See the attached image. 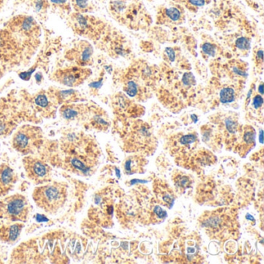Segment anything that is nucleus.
I'll use <instances>...</instances> for the list:
<instances>
[{"label": "nucleus", "instance_id": "11", "mask_svg": "<svg viewBox=\"0 0 264 264\" xmlns=\"http://www.w3.org/2000/svg\"><path fill=\"white\" fill-rule=\"evenodd\" d=\"M16 175L14 171L8 165L0 167V196L6 194L16 182Z\"/></svg>", "mask_w": 264, "mask_h": 264}, {"label": "nucleus", "instance_id": "16", "mask_svg": "<svg viewBox=\"0 0 264 264\" xmlns=\"http://www.w3.org/2000/svg\"><path fill=\"white\" fill-rule=\"evenodd\" d=\"M126 92L131 97H133L137 94L138 92V85L135 81H129L127 84V86L125 88Z\"/></svg>", "mask_w": 264, "mask_h": 264}, {"label": "nucleus", "instance_id": "17", "mask_svg": "<svg viewBox=\"0 0 264 264\" xmlns=\"http://www.w3.org/2000/svg\"><path fill=\"white\" fill-rule=\"evenodd\" d=\"M236 46L241 51H247L250 47V41L246 37H240L236 40Z\"/></svg>", "mask_w": 264, "mask_h": 264}, {"label": "nucleus", "instance_id": "19", "mask_svg": "<svg viewBox=\"0 0 264 264\" xmlns=\"http://www.w3.org/2000/svg\"><path fill=\"white\" fill-rule=\"evenodd\" d=\"M196 141V136L194 135H186V136H182L180 139V142L182 144H190V143H194Z\"/></svg>", "mask_w": 264, "mask_h": 264}, {"label": "nucleus", "instance_id": "18", "mask_svg": "<svg viewBox=\"0 0 264 264\" xmlns=\"http://www.w3.org/2000/svg\"><path fill=\"white\" fill-rule=\"evenodd\" d=\"M202 52L208 55L209 57H214L215 55V47L213 44H209V43H206L204 44L201 47Z\"/></svg>", "mask_w": 264, "mask_h": 264}, {"label": "nucleus", "instance_id": "15", "mask_svg": "<svg viewBox=\"0 0 264 264\" xmlns=\"http://www.w3.org/2000/svg\"><path fill=\"white\" fill-rule=\"evenodd\" d=\"M36 106H38L41 109H47L51 106V102L48 96L44 93H40L34 99Z\"/></svg>", "mask_w": 264, "mask_h": 264}, {"label": "nucleus", "instance_id": "9", "mask_svg": "<svg viewBox=\"0 0 264 264\" xmlns=\"http://www.w3.org/2000/svg\"><path fill=\"white\" fill-rule=\"evenodd\" d=\"M69 54L72 57L70 59H74L76 63L78 64V66L84 67L89 65L93 55V48L92 45L86 41H81Z\"/></svg>", "mask_w": 264, "mask_h": 264}, {"label": "nucleus", "instance_id": "7", "mask_svg": "<svg viewBox=\"0 0 264 264\" xmlns=\"http://www.w3.org/2000/svg\"><path fill=\"white\" fill-rule=\"evenodd\" d=\"M19 43L15 34L8 29L0 30V60L9 61L16 58Z\"/></svg>", "mask_w": 264, "mask_h": 264}, {"label": "nucleus", "instance_id": "2", "mask_svg": "<svg viewBox=\"0 0 264 264\" xmlns=\"http://www.w3.org/2000/svg\"><path fill=\"white\" fill-rule=\"evenodd\" d=\"M30 204L25 196L12 195L0 199V222H26L28 219Z\"/></svg>", "mask_w": 264, "mask_h": 264}, {"label": "nucleus", "instance_id": "6", "mask_svg": "<svg viewBox=\"0 0 264 264\" xmlns=\"http://www.w3.org/2000/svg\"><path fill=\"white\" fill-rule=\"evenodd\" d=\"M8 30L20 37L34 38L39 34V26L31 16H18L9 22Z\"/></svg>", "mask_w": 264, "mask_h": 264}, {"label": "nucleus", "instance_id": "30", "mask_svg": "<svg viewBox=\"0 0 264 264\" xmlns=\"http://www.w3.org/2000/svg\"><path fill=\"white\" fill-rule=\"evenodd\" d=\"M116 171H117V176H118V178H120V170L119 169H116Z\"/></svg>", "mask_w": 264, "mask_h": 264}, {"label": "nucleus", "instance_id": "1", "mask_svg": "<svg viewBox=\"0 0 264 264\" xmlns=\"http://www.w3.org/2000/svg\"><path fill=\"white\" fill-rule=\"evenodd\" d=\"M67 198V185L61 182L37 187L33 193V199L37 207L51 214L59 211L66 204Z\"/></svg>", "mask_w": 264, "mask_h": 264}, {"label": "nucleus", "instance_id": "20", "mask_svg": "<svg viewBox=\"0 0 264 264\" xmlns=\"http://www.w3.org/2000/svg\"><path fill=\"white\" fill-rule=\"evenodd\" d=\"M225 125H226V129L229 132H235L236 130V124L233 120L228 119V120H225Z\"/></svg>", "mask_w": 264, "mask_h": 264}, {"label": "nucleus", "instance_id": "5", "mask_svg": "<svg viewBox=\"0 0 264 264\" xmlns=\"http://www.w3.org/2000/svg\"><path fill=\"white\" fill-rule=\"evenodd\" d=\"M92 74L90 69L72 67L57 70L53 77L55 81L67 87H76L82 84Z\"/></svg>", "mask_w": 264, "mask_h": 264}, {"label": "nucleus", "instance_id": "24", "mask_svg": "<svg viewBox=\"0 0 264 264\" xmlns=\"http://www.w3.org/2000/svg\"><path fill=\"white\" fill-rule=\"evenodd\" d=\"M257 65L263 66V50L260 49L257 51V55H256Z\"/></svg>", "mask_w": 264, "mask_h": 264}, {"label": "nucleus", "instance_id": "10", "mask_svg": "<svg viewBox=\"0 0 264 264\" xmlns=\"http://www.w3.org/2000/svg\"><path fill=\"white\" fill-rule=\"evenodd\" d=\"M23 226V224L20 222L2 224L0 226V241L9 244L16 243L20 237Z\"/></svg>", "mask_w": 264, "mask_h": 264}, {"label": "nucleus", "instance_id": "3", "mask_svg": "<svg viewBox=\"0 0 264 264\" xmlns=\"http://www.w3.org/2000/svg\"><path fill=\"white\" fill-rule=\"evenodd\" d=\"M42 143V131L39 127L24 125L13 134L12 144L15 150L27 155Z\"/></svg>", "mask_w": 264, "mask_h": 264}, {"label": "nucleus", "instance_id": "12", "mask_svg": "<svg viewBox=\"0 0 264 264\" xmlns=\"http://www.w3.org/2000/svg\"><path fill=\"white\" fill-rule=\"evenodd\" d=\"M162 17L166 22L177 23L182 20V12L177 7H170L164 9Z\"/></svg>", "mask_w": 264, "mask_h": 264}, {"label": "nucleus", "instance_id": "13", "mask_svg": "<svg viewBox=\"0 0 264 264\" xmlns=\"http://www.w3.org/2000/svg\"><path fill=\"white\" fill-rule=\"evenodd\" d=\"M81 107L75 105H66L62 106L61 113L66 120H73L78 118L81 113Z\"/></svg>", "mask_w": 264, "mask_h": 264}, {"label": "nucleus", "instance_id": "4", "mask_svg": "<svg viewBox=\"0 0 264 264\" xmlns=\"http://www.w3.org/2000/svg\"><path fill=\"white\" fill-rule=\"evenodd\" d=\"M27 178L37 185L48 183L51 181V168L40 159L27 156L23 160Z\"/></svg>", "mask_w": 264, "mask_h": 264}, {"label": "nucleus", "instance_id": "22", "mask_svg": "<svg viewBox=\"0 0 264 264\" xmlns=\"http://www.w3.org/2000/svg\"><path fill=\"white\" fill-rule=\"evenodd\" d=\"M187 2L194 7H200L205 4V0H187Z\"/></svg>", "mask_w": 264, "mask_h": 264}, {"label": "nucleus", "instance_id": "26", "mask_svg": "<svg viewBox=\"0 0 264 264\" xmlns=\"http://www.w3.org/2000/svg\"><path fill=\"white\" fill-rule=\"evenodd\" d=\"M166 51H167V55H168V56H169L170 60L171 61H174V59H175V53H174V51H172V50L171 49V48H167V50H166Z\"/></svg>", "mask_w": 264, "mask_h": 264}, {"label": "nucleus", "instance_id": "28", "mask_svg": "<svg viewBox=\"0 0 264 264\" xmlns=\"http://www.w3.org/2000/svg\"><path fill=\"white\" fill-rule=\"evenodd\" d=\"M6 0H0V9H2Z\"/></svg>", "mask_w": 264, "mask_h": 264}, {"label": "nucleus", "instance_id": "21", "mask_svg": "<svg viewBox=\"0 0 264 264\" xmlns=\"http://www.w3.org/2000/svg\"><path fill=\"white\" fill-rule=\"evenodd\" d=\"M74 2L79 10H85L88 7V0H74Z\"/></svg>", "mask_w": 264, "mask_h": 264}, {"label": "nucleus", "instance_id": "31", "mask_svg": "<svg viewBox=\"0 0 264 264\" xmlns=\"http://www.w3.org/2000/svg\"><path fill=\"white\" fill-rule=\"evenodd\" d=\"M2 77V73H1V71H0V78Z\"/></svg>", "mask_w": 264, "mask_h": 264}, {"label": "nucleus", "instance_id": "29", "mask_svg": "<svg viewBox=\"0 0 264 264\" xmlns=\"http://www.w3.org/2000/svg\"><path fill=\"white\" fill-rule=\"evenodd\" d=\"M259 90L261 94L264 93V91H263V83H261V85H260Z\"/></svg>", "mask_w": 264, "mask_h": 264}, {"label": "nucleus", "instance_id": "23", "mask_svg": "<svg viewBox=\"0 0 264 264\" xmlns=\"http://www.w3.org/2000/svg\"><path fill=\"white\" fill-rule=\"evenodd\" d=\"M263 103H264V99H263V98L261 97V95H256L254 99V102H253L254 108H256V109H259V108H261V106H263Z\"/></svg>", "mask_w": 264, "mask_h": 264}, {"label": "nucleus", "instance_id": "8", "mask_svg": "<svg viewBox=\"0 0 264 264\" xmlns=\"http://www.w3.org/2000/svg\"><path fill=\"white\" fill-rule=\"evenodd\" d=\"M16 122L11 109L5 102L0 101V136H7L16 128Z\"/></svg>", "mask_w": 264, "mask_h": 264}, {"label": "nucleus", "instance_id": "25", "mask_svg": "<svg viewBox=\"0 0 264 264\" xmlns=\"http://www.w3.org/2000/svg\"><path fill=\"white\" fill-rule=\"evenodd\" d=\"M154 211H155V213L157 214L160 218H165L166 215H167V213H166L165 211H164V210L161 209L159 206H157V207L154 208Z\"/></svg>", "mask_w": 264, "mask_h": 264}, {"label": "nucleus", "instance_id": "14", "mask_svg": "<svg viewBox=\"0 0 264 264\" xmlns=\"http://www.w3.org/2000/svg\"><path fill=\"white\" fill-rule=\"evenodd\" d=\"M235 99V92L233 88H225L221 91L220 100L222 103H230Z\"/></svg>", "mask_w": 264, "mask_h": 264}, {"label": "nucleus", "instance_id": "27", "mask_svg": "<svg viewBox=\"0 0 264 264\" xmlns=\"http://www.w3.org/2000/svg\"><path fill=\"white\" fill-rule=\"evenodd\" d=\"M67 0H51V2L55 4H58V5H62V4L65 3Z\"/></svg>", "mask_w": 264, "mask_h": 264}]
</instances>
